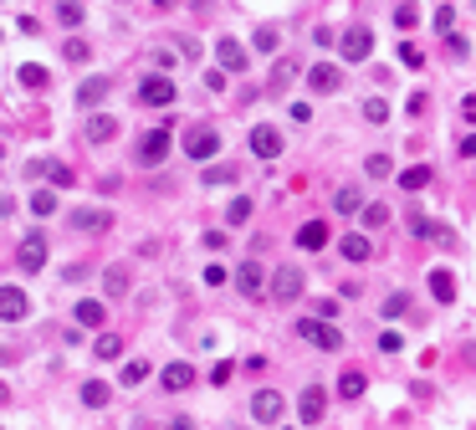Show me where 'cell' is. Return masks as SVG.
I'll use <instances>...</instances> for the list:
<instances>
[{
	"mask_svg": "<svg viewBox=\"0 0 476 430\" xmlns=\"http://www.w3.org/2000/svg\"><path fill=\"white\" fill-rule=\"evenodd\" d=\"M169 149H175V134H169V123L164 128H149V134L139 139V164L144 169H159L169 159Z\"/></svg>",
	"mask_w": 476,
	"mask_h": 430,
	"instance_id": "1",
	"label": "cell"
},
{
	"mask_svg": "<svg viewBox=\"0 0 476 430\" xmlns=\"http://www.w3.org/2000/svg\"><path fill=\"white\" fill-rule=\"evenodd\" d=\"M297 333L313 343V349H323V354H338L343 349V333L333 328V322H323V318H302L297 322Z\"/></svg>",
	"mask_w": 476,
	"mask_h": 430,
	"instance_id": "2",
	"label": "cell"
},
{
	"mask_svg": "<svg viewBox=\"0 0 476 430\" xmlns=\"http://www.w3.org/2000/svg\"><path fill=\"white\" fill-rule=\"evenodd\" d=\"M302 292H308V277H302L297 267H277L272 272V297L277 303H297Z\"/></svg>",
	"mask_w": 476,
	"mask_h": 430,
	"instance_id": "3",
	"label": "cell"
},
{
	"mask_svg": "<svg viewBox=\"0 0 476 430\" xmlns=\"http://www.w3.org/2000/svg\"><path fill=\"white\" fill-rule=\"evenodd\" d=\"M185 154H190V159H200V164L215 159V154H221V134H215V128H205V123H200V128H190V134H185Z\"/></svg>",
	"mask_w": 476,
	"mask_h": 430,
	"instance_id": "4",
	"label": "cell"
},
{
	"mask_svg": "<svg viewBox=\"0 0 476 430\" xmlns=\"http://www.w3.org/2000/svg\"><path fill=\"white\" fill-rule=\"evenodd\" d=\"M338 52H343V62H364L374 52V36H369V26H349L338 36Z\"/></svg>",
	"mask_w": 476,
	"mask_h": 430,
	"instance_id": "5",
	"label": "cell"
},
{
	"mask_svg": "<svg viewBox=\"0 0 476 430\" xmlns=\"http://www.w3.org/2000/svg\"><path fill=\"white\" fill-rule=\"evenodd\" d=\"M47 236H41V231H31L26 236V241H21V251H16V262H21V272H41V267H47Z\"/></svg>",
	"mask_w": 476,
	"mask_h": 430,
	"instance_id": "6",
	"label": "cell"
},
{
	"mask_svg": "<svg viewBox=\"0 0 476 430\" xmlns=\"http://www.w3.org/2000/svg\"><path fill=\"white\" fill-rule=\"evenodd\" d=\"M139 103L144 108H169V103H175V82H169V77H144L139 82Z\"/></svg>",
	"mask_w": 476,
	"mask_h": 430,
	"instance_id": "7",
	"label": "cell"
},
{
	"mask_svg": "<svg viewBox=\"0 0 476 430\" xmlns=\"http://www.w3.org/2000/svg\"><path fill=\"white\" fill-rule=\"evenodd\" d=\"M251 154L256 159H277V154H282V134H277L272 123H256L251 128Z\"/></svg>",
	"mask_w": 476,
	"mask_h": 430,
	"instance_id": "8",
	"label": "cell"
},
{
	"mask_svg": "<svg viewBox=\"0 0 476 430\" xmlns=\"http://www.w3.org/2000/svg\"><path fill=\"white\" fill-rule=\"evenodd\" d=\"M215 62H221V72H246V47L236 36H221L215 41Z\"/></svg>",
	"mask_w": 476,
	"mask_h": 430,
	"instance_id": "9",
	"label": "cell"
},
{
	"mask_svg": "<svg viewBox=\"0 0 476 430\" xmlns=\"http://www.w3.org/2000/svg\"><path fill=\"white\" fill-rule=\"evenodd\" d=\"M31 313V297L21 287H0V322H21Z\"/></svg>",
	"mask_w": 476,
	"mask_h": 430,
	"instance_id": "10",
	"label": "cell"
},
{
	"mask_svg": "<svg viewBox=\"0 0 476 430\" xmlns=\"http://www.w3.org/2000/svg\"><path fill=\"white\" fill-rule=\"evenodd\" d=\"M67 221H72V231H88V236H103V231H113V210H72Z\"/></svg>",
	"mask_w": 476,
	"mask_h": 430,
	"instance_id": "11",
	"label": "cell"
},
{
	"mask_svg": "<svg viewBox=\"0 0 476 430\" xmlns=\"http://www.w3.org/2000/svg\"><path fill=\"white\" fill-rule=\"evenodd\" d=\"M82 139H88V144H108V139H118V118H113V113H93L88 123H82Z\"/></svg>",
	"mask_w": 476,
	"mask_h": 430,
	"instance_id": "12",
	"label": "cell"
},
{
	"mask_svg": "<svg viewBox=\"0 0 476 430\" xmlns=\"http://www.w3.org/2000/svg\"><path fill=\"white\" fill-rule=\"evenodd\" d=\"M251 415L262 420V425H272V420H282V395H277V390H262V395L251 400Z\"/></svg>",
	"mask_w": 476,
	"mask_h": 430,
	"instance_id": "13",
	"label": "cell"
},
{
	"mask_svg": "<svg viewBox=\"0 0 476 430\" xmlns=\"http://www.w3.org/2000/svg\"><path fill=\"white\" fill-rule=\"evenodd\" d=\"M308 88H313V93H338V88H343V72L328 67V62H318V67L308 72Z\"/></svg>",
	"mask_w": 476,
	"mask_h": 430,
	"instance_id": "14",
	"label": "cell"
},
{
	"mask_svg": "<svg viewBox=\"0 0 476 430\" xmlns=\"http://www.w3.org/2000/svg\"><path fill=\"white\" fill-rule=\"evenodd\" d=\"M108 93H113V77H88V82L77 88V108H98Z\"/></svg>",
	"mask_w": 476,
	"mask_h": 430,
	"instance_id": "15",
	"label": "cell"
},
{
	"mask_svg": "<svg viewBox=\"0 0 476 430\" xmlns=\"http://www.w3.org/2000/svg\"><path fill=\"white\" fill-rule=\"evenodd\" d=\"M159 384H164L169 395H180V390H190V384H195V369H190V364H164Z\"/></svg>",
	"mask_w": 476,
	"mask_h": 430,
	"instance_id": "16",
	"label": "cell"
},
{
	"mask_svg": "<svg viewBox=\"0 0 476 430\" xmlns=\"http://www.w3.org/2000/svg\"><path fill=\"white\" fill-rule=\"evenodd\" d=\"M236 287H241L246 297H262V292H267V272L256 267V262H246L241 272H236Z\"/></svg>",
	"mask_w": 476,
	"mask_h": 430,
	"instance_id": "17",
	"label": "cell"
},
{
	"mask_svg": "<svg viewBox=\"0 0 476 430\" xmlns=\"http://www.w3.org/2000/svg\"><path fill=\"white\" fill-rule=\"evenodd\" d=\"M297 415H302V425H318V420H323V390H318V384H308V390H302Z\"/></svg>",
	"mask_w": 476,
	"mask_h": 430,
	"instance_id": "18",
	"label": "cell"
},
{
	"mask_svg": "<svg viewBox=\"0 0 476 430\" xmlns=\"http://www.w3.org/2000/svg\"><path fill=\"white\" fill-rule=\"evenodd\" d=\"M297 246H302V251H323V246H328V226H323V221H308V226L297 231Z\"/></svg>",
	"mask_w": 476,
	"mask_h": 430,
	"instance_id": "19",
	"label": "cell"
},
{
	"mask_svg": "<svg viewBox=\"0 0 476 430\" xmlns=\"http://www.w3.org/2000/svg\"><path fill=\"white\" fill-rule=\"evenodd\" d=\"M72 318H77V322H82V328H98V322H103V318H108V308H103V303H98V297H82V303H77V308H72Z\"/></svg>",
	"mask_w": 476,
	"mask_h": 430,
	"instance_id": "20",
	"label": "cell"
},
{
	"mask_svg": "<svg viewBox=\"0 0 476 430\" xmlns=\"http://www.w3.org/2000/svg\"><path fill=\"white\" fill-rule=\"evenodd\" d=\"M338 251H343V262H369V236H343L338 241Z\"/></svg>",
	"mask_w": 476,
	"mask_h": 430,
	"instance_id": "21",
	"label": "cell"
},
{
	"mask_svg": "<svg viewBox=\"0 0 476 430\" xmlns=\"http://www.w3.org/2000/svg\"><path fill=\"white\" fill-rule=\"evenodd\" d=\"M430 297H436V303H456V277H451V272H430Z\"/></svg>",
	"mask_w": 476,
	"mask_h": 430,
	"instance_id": "22",
	"label": "cell"
},
{
	"mask_svg": "<svg viewBox=\"0 0 476 430\" xmlns=\"http://www.w3.org/2000/svg\"><path fill=\"white\" fill-rule=\"evenodd\" d=\"M31 175H47L57 190H67V185H72V169H67V164H57V159H47V164H31Z\"/></svg>",
	"mask_w": 476,
	"mask_h": 430,
	"instance_id": "23",
	"label": "cell"
},
{
	"mask_svg": "<svg viewBox=\"0 0 476 430\" xmlns=\"http://www.w3.org/2000/svg\"><path fill=\"white\" fill-rule=\"evenodd\" d=\"M108 400H113V390H108L103 379H88V384H82V405H88V410H103Z\"/></svg>",
	"mask_w": 476,
	"mask_h": 430,
	"instance_id": "24",
	"label": "cell"
},
{
	"mask_svg": "<svg viewBox=\"0 0 476 430\" xmlns=\"http://www.w3.org/2000/svg\"><path fill=\"white\" fill-rule=\"evenodd\" d=\"M333 210H338V215H359V210H364V195H359L354 185H343L338 195H333Z\"/></svg>",
	"mask_w": 476,
	"mask_h": 430,
	"instance_id": "25",
	"label": "cell"
},
{
	"mask_svg": "<svg viewBox=\"0 0 476 430\" xmlns=\"http://www.w3.org/2000/svg\"><path fill=\"white\" fill-rule=\"evenodd\" d=\"M103 292H108V297H123V292H128V267H108V272H103Z\"/></svg>",
	"mask_w": 476,
	"mask_h": 430,
	"instance_id": "26",
	"label": "cell"
},
{
	"mask_svg": "<svg viewBox=\"0 0 476 430\" xmlns=\"http://www.w3.org/2000/svg\"><path fill=\"white\" fill-rule=\"evenodd\" d=\"M31 215H36V221L57 215V195H52V190H36V195H31Z\"/></svg>",
	"mask_w": 476,
	"mask_h": 430,
	"instance_id": "27",
	"label": "cell"
},
{
	"mask_svg": "<svg viewBox=\"0 0 476 430\" xmlns=\"http://www.w3.org/2000/svg\"><path fill=\"white\" fill-rule=\"evenodd\" d=\"M93 354H98V359H118V354H123V338H118V333H98Z\"/></svg>",
	"mask_w": 476,
	"mask_h": 430,
	"instance_id": "28",
	"label": "cell"
},
{
	"mask_svg": "<svg viewBox=\"0 0 476 430\" xmlns=\"http://www.w3.org/2000/svg\"><path fill=\"white\" fill-rule=\"evenodd\" d=\"M425 185H430V164H415L400 175V190H425Z\"/></svg>",
	"mask_w": 476,
	"mask_h": 430,
	"instance_id": "29",
	"label": "cell"
},
{
	"mask_svg": "<svg viewBox=\"0 0 476 430\" xmlns=\"http://www.w3.org/2000/svg\"><path fill=\"white\" fill-rule=\"evenodd\" d=\"M47 82H52L47 67H36V62H26V67H21V88H47Z\"/></svg>",
	"mask_w": 476,
	"mask_h": 430,
	"instance_id": "30",
	"label": "cell"
},
{
	"mask_svg": "<svg viewBox=\"0 0 476 430\" xmlns=\"http://www.w3.org/2000/svg\"><path fill=\"white\" fill-rule=\"evenodd\" d=\"M395 26H405V31H415V26H420V6H415V0L395 6Z\"/></svg>",
	"mask_w": 476,
	"mask_h": 430,
	"instance_id": "31",
	"label": "cell"
},
{
	"mask_svg": "<svg viewBox=\"0 0 476 430\" xmlns=\"http://www.w3.org/2000/svg\"><path fill=\"white\" fill-rule=\"evenodd\" d=\"M226 221H231V226H246V221H251V200H246V195H236V200L226 205Z\"/></svg>",
	"mask_w": 476,
	"mask_h": 430,
	"instance_id": "32",
	"label": "cell"
},
{
	"mask_svg": "<svg viewBox=\"0 0 476 430\" xmlns=\"http://www.w3.org/2000/svg\"><path fill=\"white\" fill-rule=\"evenodd\" d=\"M338 395H343V400H359V395H364V374H359V369H349V374L338 379Z\"/></svg>",
	"mask_w": 476,
	"mask_h": 430,
	"instance_id": "33",
	"label": "cell"
},
{
	"mask_svg": "<svg viewBox=\"0 0 476 430\" xmlns=\"http://www.w3.org/2000/svg\"><path fill=\"white\" fill-rule=\"evenodd\" d=\"M57 21H62V26H82V0H62Z\"/></svg>",
	"mask_w": 476,
	"mask_h": 430,
	"instance_id": "34",
	"label": "cell"
},
{
	"mask_svg": "<svg viewBox=\"0 0 476 430\" xmlns=\"http://www.w3.org/2000/svg\"><path fill=\"white\" fill-rule=\"evenodd\" d=\"M410 313V292H389L384 297V318H405Z\"/></svg>",
	"mask_w": 476,
	"mask_h": 430,
	"instance_id": "35",
	"label": "cell"
},
{
	"mask_svg": "<svg viewBox=\"0 0 476 430\" xmlns=\"http://www.w3.org/2000/svg\"><path fill=\"white\" fill-rule=\"evenodd\" d=\"M277 47H282V31H277V26H262V31H256V52H277Z\"/></svg>",
	"mask_w": 476,
	"mask_h": 430,
	"instance_id": "36",
	"label": "cell"
},
{
	"mask_svg": "<svg viewBox=\"0 0 476 430\" xmlns=\"http://www.w3.org/2000/svg\"><path fill=\"white\" fill-rule=\"evenodd\" d=\"M62 57H67V62H88V57H93V47H88L82 36H72L67 47H62Z\"/></svg>",
	"mask_w": 476,
	"mask_h": 430,
	"instance_id": "37",
	"label": "cell"
},
{
	"mask_svg": "<svg viewBox=\"0 0 476 430\" xmlns=\"http://www.w3.org/2000/svg\"><path fill=\"white\" fill-rule=\"evenodd\" d=\"M359 215H364V226H369V231H379V226H389V210H384V205H364Z\"/></svg>",
	"mask_w": 476,
	"mask_h": 430,
	"instance_id": "38",
	"label": "cell"
},
{
	"mask_svg": "<svg viewBox=\"0 0 476 430\" xmlns=\"http://www.w3.org/2000/svg\"><path fill=\"white\" fill-rule=\"evenodd\" d=\"M400 62L405 67H425V52L415 47V41H400Z\"/></svg>",
	"mask_w": 476,
	"mask_h": 430,
	"instance_id": "39",
	"label": "cell"
},
{
	"mask_svg": "<svg viewBox=\"0 0 476 430\" xmlns=\"http://www.w3.org/2000/svg\"><path fill=\"white\" fill-rule=\"evenodd\" d=\"M364 118H369V123H384V118H389V103H384V98H369V103H364Z\"/></svg>",
	"mask_w": 476,
	"mask_h": 430,
	"instance_id": "40",
	"label": "cell"
},
{
	"mask_svg": "<svg viewBox=\"0 0 476 430\" xmlns=\"http://www.w3.org/2000/svg\"><path fill=\"white\" fill-rule=\"evenodd\" d=\"M236 180V169L231 164H215V169H205V185H231Z\"/></svg>",
	"mask_w": 476,
	"mask_h": 430,
	"instance_id": "41",
	"label": "cell"
},
{
	"mask_svg": "<svg viewBox=\"0 0 476 430\" xmlns=\"http://www.w3.org/2000/svg\"><path fill=\"white\" fill-rule=\"evenodd\" d=\"M451 26H456V6H441V11H436V31L451 36Z\"/></svg>",
	"mask_w": 476,
	"mask_h": 430,
	"instance_id": "42",
	"label": "cell"
},
{
	"mask_svg": "<svg viewBox=\"0 0 476 430\" xmlns=\"http://www.w3.org/2000/svg\"><path fill=\"white\" fill-rule=\"evenodd\" d=\"M144 379H149V364H144V359H134V364L123 369V384H144Z\"/></svg>",
	"mask_w": 476,
	"mask_h": 430,
	"instance_id": "43",
	"label": "cell"
},
{
	"mask_svg": "<svg viewBox=\"0 0 476 430\" xmlns=\"http://www.w3.org/2000/svg\"><path fill=\"white\" fill-rule=\"evenodd\" d=\"M369 175H374V180L389 175V154H369Z\"/></svg>",
	"mask_w": 476,
	"mask_h": 430,
	"instance_id": "44",
	"label": "cell"
},
{
	"mask_svg": "<svg viewBox=\"0 0 476 430\" xmlns=\"http://www.w3.org/2000/svg\"><path fill=\"white\" fill-rule=\"evenodd\" d=\"M379 349H384V354H400V349H405V338H400V333H384V338H379Z\"/></svg>",
	"mask_w": 476,
	"mask_h": 430,
	"instance_id": "45",
	"label": "cell"
},
{
	"mask_svg": "<svg viewBox=\"0 0 476 430\" xmlns=\"http://www.w3.org/2000/svg\"><path fill=\"white\" fill-rule=\"evenodd\" d=\"M226 282V267H205V287H221Z\"/></svg>",
	"mask_w": 476,
	"mask_h": 430,
	"instance_id": "46",
	"label": "cell"
},
{
	"mask_svg": "<svg viewBox=\"0 0 476 430\" xmlns=\"http://www.w3.org/2000/svg\"><path fill=\"white\" fill-rule=\"evenodd\" d=\"M461 118H466V123H476V93H471V98L461 103Z\"/></svg>",
	"mask_w": 476,
	"mask_h": 430,
	"instance_id": "47",
	"label": "cell"
},
{
	"mask_svg": "<svg viewBox=\"0 0 476 430\" xmlns=\"http://www.w3.org/2000/svg\"><path fill=\"white\" fill-rule=\"evenodd\" d=\"M461 154H466V159H476V134H471V139H461Z\"/></svg>",
	"mask_w": 476,
	"mask_h": 430,
	"instance_id": "48",
	"label": "cell"
},
{
	"mask_svg": "<svg viewBox=\"0 0 476 430\" xmlns=\"http://www.w3.org/2000/svg\"><path fill=\"white\" fill-rule=\"evenodd\" d=\"M169 430H195V425H190V420L180 415V420H169Z\"/></svg>",
	"mask_w": 476,
	"mask_h": 430,
	"instance_id": "49",
	"label": "cell"
},
{
	"mask_svg": "<svg viewBox=\"0 0 476 430\" xmlns=\"http://www.w3.org/2000/svg\"><path fill=\"white\" fill-rule=\"evenodd\" d=\"M6 215H11V200H6V195H0V221H6Z\"/></svg>",
	"mask_w": 476,
	"mask_h": 430,
	"instance_id": "50",
	"label": "cell"
},
{
	"mask_svg": "<svg viewBox=\"0 0 476 430\" xmlns=\"http://www.w3.org/2000/svg\"><path fill=\"white\" fill-rule=\"evenodd\" d=\"M6 400H11V390H6V384H0V405H6Z\"/></svg>",
	"mask_w": 476,
	"mask_h": 430,
	"instance_id": "51",
	"label": "cell"
},
{
	"mask_svg": "<svg viewBox=\"0 0 476 430\" xmlns=\"http://www.w3.org/2000/svg\"><path fill=\"white\" fill-rule=\"evenodd\" d=\"M282 430H292V425H282Z\"/></svg>",
	"mask_w": 476,
	"mask_h": 430,
	"instance_id": "52",
	"label": "cell"
}]
</instances>
